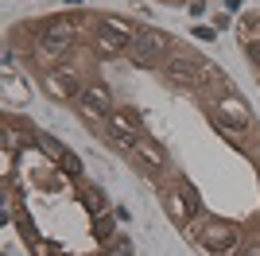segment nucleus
<instances>
[{"label":"nucleus","instance_id":"obj_7","mask_svg":"<svg viewBox=\"0 0 260 256\" xmlns=\"http://www.w3.org/2000/svg\"><path fill=\"white\" fill-rule=\"evenodd\" d=\"M163 210H167V217H171L175 225H190V217H194V206H190V198H186V186L179 190H163Z\"/></svg>","mask_w":260,"mask_h":256},{"label":"nucleus","instance_id":"obj_5","mask_svg":"<svg viewBox=\"0 0 260 256\" xmlns=\"http://www.w3.org/2000/svg\"><path fill=\"white\" fill-rule=\"evenodd\" d=\"M202 248L214 252V256H229L237 248V229L229 221H210L206 229H202Z\"/></svg>","mask_w":260,"mask_h":256},{"label":"nucleus","instance_id":"obj_2","mask_svg":"<svg viewBox=\"0 0 260 256\" xmlns=\"http://www.w3.org/2000/svg\"><path fill=\"white\" fill-rule=\"evenodd\" d=\"M171 39L163 31H136V39L128 43V58L136 66H155V62H167V54H171Z\"/></svg>","mask_w":260,"mask_h":256},{"label":"nucleus","instance_id":"obj_16","mask_svg":"<svg viewBox=\"0 0 260 256\" xmlns=\"http://www.w3.org/2000/svg\"><path fill=\"white\" fill-rule=\"evenodd\" d=\"M245 256H260V245H252V248H249V252H245Z\"/></svg>","mask_w":260,"mask_h":256},{"label":"nucleus","instance_id":"obj_15","mask_svg":"<svg viewBox=\"0 0 260 256\" xmlns=\"http://www.w3.org/2000/svg\"><path fill=\"white\" fill-rule=\"evenodd\" d=\"M225 8L229 12H241V0H225Z\"/></svg>","mask_w":260,"mask_h":256},{"label":"nucleus","instance_id":"obj_11","mask_svg":"<svg viewBox=\"0 0 260 256\" xmlns=\"http://www.w3.org/2000/svg\"><path fill=\"white\" fill-rule=\"evenodd\" d=\"M136 151H140V155H144V159H148V163H152V167H163V151L155 148V144H140V148H136Z\"/></svg>","mask_w":260,"mask_h":256},{"label":"nucleus","instance_id":"obj_9","mask_svg":"<svg viewBox=\"0 0 260 256\" xmlns=\"http://www.w3.org/2000/svg\"><path fill=\"white\" fill-rule=\"evenodd\" d=\"M82 202H86V210L93 213V217H105V210H109V198H105L101 186H86V190H82Z\"/></svg>","mask_w":260,"mask_h":256},{"label":"nucleus","instance_id":"obj_14","mask_svg":"<svg viewBox=\"0 0 260 256\" xmlns=\"http://www.w3.org/2000/svg\"><path fill=\"white\" fill-rule=\"evenodd\" d=\"M35 252H39V256H66V248H58V245H47V241H43V245L35 248Z\"/></svg>","mask_w":260,"mask_h":256},{"label":"nucleus","instance_id":"obj_8","mask_svg":"<svg viewBox=\"0 0 260 256\" xmlns=\"http://www.w3.org/2000/svg\"><path fill=\"white\" fill-rule=\"evenodd\" d=\"M78 97H82V101H89L93 109H101L105 117H113V97H109L105 85H86V89H78Z\"/></svg>","mask_w":260,"mask_h":256},{"label":"nucleus","instance_id":"obj_10","mask_svg":"<svg viewBox=\"0 0 260 256\" xmlns=\"http://www.w3.org/2000/svg\"><path fill=\"white\" fill-rule=\"evenodd\" d=\"M241 39H245V47H256V43H260V16H245V23H241Z\"/></svg>","mask_w":260,"mask_h":256},{"label":"nucleus","instance_id":"obj_3","mask_svg":"<svg viewBox=\"0 0 260 256\" xmlns=\"http://www.w3.org/2000/svg\"><path fill=\"white\" fill-rule=\"evenodd\" d=\"M214 120L221 132H233V128H245L249 124V105L241 101V97H217L214 101Z\"/></svg>","mask_w":260,"mask_h":256},{"label":"nucleus","instance_id":"obj_4","mask_svg":"<svg viewBox=\"0 0 260 256\" xmlns=\"http://www.w3.org/2000/svg\"><path fill=\"white\" fill-rule=\"evenodd\" d=\"M74 43H78V35L70 31L66 23L54 20L51 27H47V35H39V54H43V58H66Z\"/></svg>","mask_w":260,"mask_h":256},{"label":"nucleus","instance_id":"obj_13","mask_svg":"<svg viewBox=\"0 0 260 256\" xmlns=\"http://www.w3.org/2000/svg\"><path fill=\"white\" fill-rule=\"evenodd\" d=\"M109 256H132V245L120 237V241H113V248H109Z\"/></svg>","mask_w":260,"mask_h":256},{"label":"nucleus","instance_id":"obj_12","mask_svg":"<svg viewBox=\"0 0 260 256\" xmlns=\"http://www.w3.org/2000/svg\"><path fill=\"white\" fill-rule=\"evenodd\" d=\"M93 233H98L101 241H109V237H113V221H109V217H98V225H93Z\"/></svg>","mask_w":260,"mask_h":256},{"label":"nucleus","instance_id":"obj_1","mask_svg":"<svg viewBox=\"0 0 260 256\" xmlns=\"http://www.w3.org/2000/svg\"><path fill=\"white\" fill-rule=\"evenodd\" d=\"M163 74L171 78V82H179V85H206L210 78H214V70H210L198 54L175 47V51L167 54V62H163Z\"/></svg>","mask_w":260,"mask_h":256},{"label":"nucleus","instance_id":"obj_6","mask_svg":"<svg viewBox=\"0 0 260 256\" xmlns=\"http://www.w3.org/2000/svg\"><path fill=\"white\" fill-rule=\"evenodd\" d=\"M43 85H47V93L58 97V101H70V97H78V74L70 70V66H54V70H47L43 74Z\"/></svg>","mask_w":260,"mask_h":256}]
</instances>
